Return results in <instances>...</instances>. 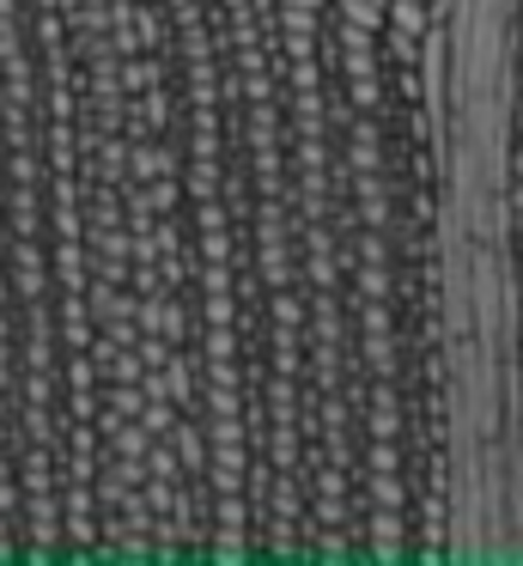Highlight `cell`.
<instances>
[{
    "label": "cell",
    "instance_id": "obj_1",
    "mask_svg": "<svg viewBox=\"0 0 523 566\" xmlns=\"http://www.w3.org/2000/svg\"><path fill=\"white\" fill-rule=\"evenodd\" d=\"M493 281L505 335V481L511 524L523 530V0L505 7V67H499L493 128Z\"/></svg>",
    "mask_w": 523,
    "mask_h": 566
}]
</instances>
